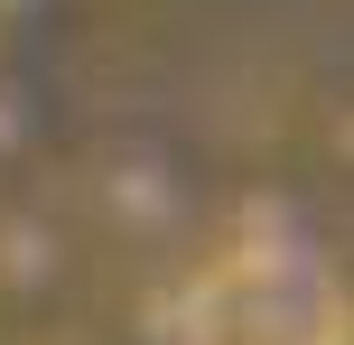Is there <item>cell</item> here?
<instances>
[{"mask_svg": "<svg viewBox=\"0 0 354 345\" xmlns=\"http://www.w3.org/2000/svg\"><path fill=\"white\" fill-rule=\"evenodd\" d=\"M187 345H345V280L299 224H252L177 299Z\"/></svg>", "mask_w": 354, "mask_h": 345, "instance_id": "cell-1", "label": "cell"}]
</instances>
